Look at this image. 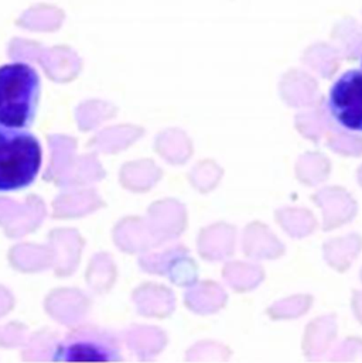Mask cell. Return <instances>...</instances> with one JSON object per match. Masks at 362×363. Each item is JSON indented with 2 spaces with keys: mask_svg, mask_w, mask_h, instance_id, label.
<instances>
[{
  "mask_svg": "<svg viewBox=\"0 0 362 363\" xmlns=\"http://www.w3.org/2000/svg\"><path fill=\"white\" fill-rule=\"evenodd\" d=\"M77 338L58 348L55 361H114L118 358L116 350L99 340Z\"/></svg>",
  "mask_w": 362,
  "mask_h": 363,
  "instance_id": "obj_4",
  "label": "cell"
},
{
  "mask_svg": "<svg viewBox=\"0 0 362 363\" xmlns=\"http://www.w3.org/2000/svg\"><path fill=\"white\" fill-rule=\"evenodd\" d=\"M40 77L26 62L0 67V125L28 128L35 118L40 101Z\"/></svg>",
  "mask_w": 362,
  "mask_h": 363,
  "instance_id": "obj_1",
  "label": "cell"
},
{
  "mask_svg": "<svg viewBox=\"0 0 362 363\" xmlns=\"http://www.w3.org/2000/svg\"><path fill=\"white\" fill-rule=\"evenodd\" d=\"M329 111L341 128L362 133V71L350 69L334 82L329 95Z\"/></svg>",
  "mask_w": 362,
  "mask_h": 363,
  "instance_id": "obj_3",
  "label": "cell"
},
{
  "mask_svg": "<svg viewBox=\"0 0 362 363\" xmlns=\"http://www.w3.org/2000/svg\"><path fill=\"white\" fill-rule=\"evenodd\" d=\"M41 163V145L33 133L0 125V192L28 186L37 179Z\"/></svg>",
  "mask_w": 362,
  "mask_h": 363,
  "instance_id": "obj_2",
  "label": "cell"
}]
</instances>
